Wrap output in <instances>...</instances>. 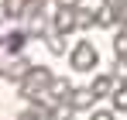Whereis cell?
I'll use <instances>...</instances> for the list:
<instances>
[{"label": "cell", "mask_w": 127, "mask_h": 120, "mask_svg": "<svg viewBox=\"0 0 127 120\" xmlns=\"http://www.w3.org/2000/svg\"><path fill=\"white\" fill-rule=\"evenodd\" d=\"M52 69H45V65H31L28 69V76H24L21 82H17V89H21V96L24 100H34V96H41L45 89L52 86Z\"/></svg>", "instance_id": "cell-1"}, {"label": "cell", "mask_w": 127, "mask_h": 120, "mask_svg": "<svg viewBox=\"0 0 127 120\" xmlns=\"http://www.w3.org/2000/svg\"><path fill=\"white\" fill-rule=\"evenodd\" d=\"M69 65H72V72H93V69L100 65L96 45H93V41H76L72 52H69Z\"/></svg>", "instance_id": "cell-2"}, {"label": "cell", "mask_w": 127, "mask_h": 120, "mask_svg": "<svg viewBox=\"0 0 127 120\" xmlns=\"http://www.w3.org/2000/svg\"><path fill=\"white\" fill-rule=\"evenodd\" d=\"M52 31L72 34V31H76V7H55V10H52Z\"/></svg>", "instance_id": "cell-3"}, {"label": "cell", "mask_w": 127, "mask_h": 120, "mask_svg": "<svg viewBox=\"0 0 127 120\" xmlns=\"http://www.w3.org/2000/svg\"><path fill=\"white\" fill-rule=\"evenodd\" d=\"M28 69H31V62L24 59V55H14V62H7V65H0V76L10 82H21L28 76Z\"/></svg>", "instance_id": "cell-4"}, {"label": "cell", "mask_w": 127, "mask_h": 120, "mask_svg": "<svg viewBox=\"0 0 127 120\" xmlns=\"http://www.w3.org/2000/svg\"><path fill=\"white\" fill-rule=\"evenodd\" d=\"M93 103H96V96H93V89L89 86H72V96H69V106H72V113H79V110H93Z\"/></svg>", "instance_id": "cell-5"}, {"label": "cell", "mask_w": 127, "mask_h": 120, "mask_svg": "<svg viewBox=\"0 0 127 120\" xmlns=\"http://www.w3.org/2000/svg\"><path fill=\"white\" fill-rule=\"evenodd\" d=\"M113 86H117V76H113V72H100V76H93V82H89V89H93L96 100H100V96H110Z\"/></svg>", "instance_id": "cell-6"}, {"label": "cell", "mask_w": 127, "mask_h": 120, "mask_svg": "<svg viewBox=\"0 0 127 120\" xmlns=\"http://www.w3.org/2000/svg\"><path fill=\"white\" fill-rule=\"evenodd\" d=\"M28 38H31L28 31H10V34L3 38V48H7L10 55H21V52H24V45H28Z\"/></svg>", "instance_id": "cell-7"}, {"label": "cell", "mask_w": 127, "mask_h": 120, "mask_svg": "<svg viewBox=\"0 0 127 120\" xmlns=\"http://www.w3.org/2000/svg\"><path fill=\"white\" fill-rule=\"evenodd\" d=\"M110 110L113 113H127V82H117L110 93Z\"/></svg>", "instance_id": "cell-8"}, {"label": "cell", "mask_w": 127, "mask_h": 120, "mask_svg": "<svg viewBox=\"0 0 127 120\" xmlns=\"http://www.w3.org/2000/svg\"><path fill=\"white\" fill-rule=\"evenodd\" d=\"M28 14V0H3V17L7 21H17Z\"/></svg>", "instance_id": "cell-9"}, {"label": "cell", "mask_w": 127, "mask_h": 120, "mask_svg": "<svg viewBox=\"0 0 127 120\" xmlns=\"http://www.w3.org/2000/svg\"><path fill=\"white\" fill-rule=\"evenodd\" d=\"M76 28H96V10H89V7H76Z\"/></svg>", "instance_id": "cell-10"}, {"label": "cell", "mask_w": 127, "mask_h": 120, "mask_svg": "<svg viewBox=\"0 0 127 120\" xmlns=\"http://www.w3.org/2000/svg\"><path fill=\"white\" fill-rule=\"evenodd\" d=\"M45 41H48V52H52V55H65V52H69V45H65V34H59V31H52Z\"/></svg>", "instance_id": "cell-11"}, {"label": "cell", "mask_w": 127, "mask_h": 120, "mask_svg": "<svg viewBox=\"0 0 127 120\" xmlns=\"http://www.w3.org/2000/svg\"><path fill=\"white\" fill-rule=\"evenodd\" d=\"M96 28H117L113 7H100V10H96Z\"/></svg>", "instance_id": "cell-12"}, {"label": "cell", "mask_w": 127, "mask_h": 120, "mask_svg": "<svg viewBox=\"0 0 127 120\" xmlns=\"http://www.w3.org/2000/svg\"><path fill=\"white\" fill-rule=\"evenodd\" d=\"M113 52H117V59L127 55V28H120V31L113 34Z\"/></svg>", "instance_id": "cell-13"}, {"label": "cell", "mask_w": 127, "mask_h": 120, "mask_svg": "<svg viewBox=\"0 0 127 120\" xmlns=\"http://www.w3.org/2000/svg\"><path fill=\"white\" fill-rule=\"evenodd\" d=\"M113 17H117V28H127V0L113 3Z\"/></svg>", "instance_id": "cell-14"}, {"label": "cell", "mask_w": 127, "mask_h": 120, "mask_svg": "<svg viewBox=\"0 0 127 120\" xmlns=\"http://www.w3.org/2000/svg\"><path fill=\"white\" fill-rule=\"evenodd\" d=\"M89 120H113V110H93Z\"/></svg>", "instance_id": "cell-15"}, {"label": "cell", "mask_w": 127, "mask_h": 120, "mask_svg": "<svg viewBox=\"0 0 127 120\" xmlns=\"http://www.w3.org/2000/svg\"><path fill=\"white\" fill-rule=\"evenodd\" d=\"M113 3H117V0H103V7H113Z\"/></svg>", "instance_id": "cell-16"}, {"label": "cell", "mask_w": 127, "mask_h": 120, "mask_svg": "<svg viewBox=\"0 0 127 120\" xmlns=\"http://www.w3.org/2000/svg\"><path fill=\"white\" fill-rule=\"evenodd\" d=\"M120 65H124V69H127V55H120Z\"/></svg>", "instance_id": "cell-17"}]
</instances>
